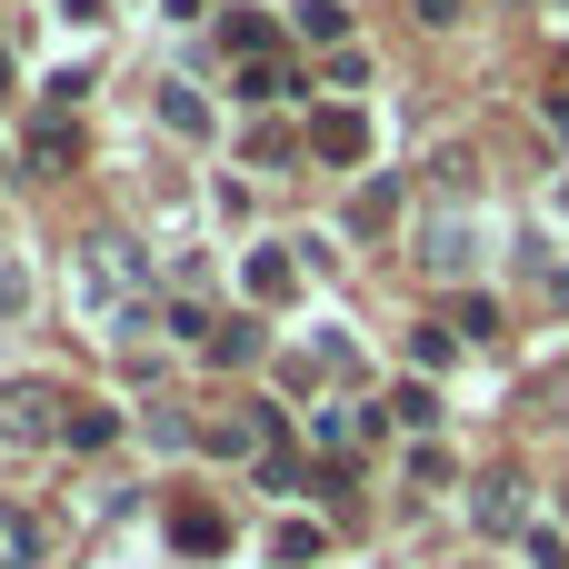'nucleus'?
<instances>
[{"label":"nucleus","mask_w":569,"mask_h":569,"mask_svg":"<svg viewBox=\"0 0 569 569\" xmlns=\"http://www.w3.org/2000/svg\"><path fill=\"white\" fill-rule=\"evenodd\" d=\"M0 430H10V440H50V430H70V420H60V400H50L40 380H10V390H0Z\"/></svg>","instance_id":"f257e3e1"},{"label":"nucleus","mask_w":569,"mask_h":569,"mask_svg":"<svg viewBox=\"0 0 569 569\" xmlns=\"http://www.w3.org/2000/svg\"><path fill=\"white\" fill-rule=\"evenodd\" d=\"M310 150H320V160H340V170H350V160H360V150H370V120H360V110H350V100H340V110H320V120H310Z\"/></svg>","instance_id":"f03ea898"},{"label":"nucleus","mask_w":569,"mask_h":569,"mask_svg":"<svg viewBox=\"0 0 569 569\" xmlns=\"http://www.w3.org/2000/svg\"><path fill=\"white\" fill-rule=\"evenodd\" d=\"M300 290V260L290 250H250V300H290Z\"/></svg>","instance_id":"7ed1b4c3"},{"label":"nucleus","mask_w":569,"mask_h":569,"mask_svg":"<svg viewBox=\"0 0 569 569\" xmlns=\"http://www.w3.org/2000/svg\"><path fill=\"white\" fill-rule=\"evenodd\" d=\"M160 120H170L180 140H200V130H210V100H200V90H180V80H160Z\"/></svg>","instance_id":"20e7f679"},{"label":"nucleus","mask_w":569,"mask_h":569,"mask_svg":"<svg viewBox=\"0 0 569 569\" xmlns=\"http://www.w3.org/2000/svg\"><path fill=\"white\" fill-rule=\"evenodd\" d=\"M70 150H80V130H70V110H50V120L30 130V170H60Z\"/></svg>","instance_id":"39448f33"},{"label":"nucleus","mask_w":569,"mask_h":569,"mask_svg":"<svg viewBox=\"0 0 569 569\" xmlns=\"http://www.w3.org/2000/svg\"><path fill=\"white\" fill-rule=\"evenodd\" d=\"M170 540H180V550H220L230 530H220V510H200V500H180V510H170Z\"/></svg>","instance_id":"423d86ee"},{"label":"nucleus","mask_w":569,"mask_h":569,"mask_svg":"<svg viewBox=\"0 0 569 569\" xmlns=\"http://www.w3.org/2000/svg\"><path fill=\"white\" fill-rule=\"evenodd\" d=\"M200 350H210L220 370H240V360H260V320H230V330H210Z\"/></svg>","instance_id":"0eeeda50"},{"label":"nucleus","mask_w":569,"mask_h":569,"mask_svg":"<svg viewBox=\"0 0 569 569\" xmlns=\"http://www.w3.org/2000/svg\"><path fill=\"white\" fill-rule=\"evenodd\" d=\"M480 520H490V530H520V480H510V470L480 480Z\"/></svg>","instance_id":"6e6552de"},{"label":"nucleus","mask_w":569,"mask_h":569,"mask_svg":"<svg viewBox=\"0 0 569 569\" xmlns=\"http://www.w3.org/2000/svg\"><path fill=\"white\" fill-rule=\"evenodd\" d=\"M300 30H310L320 50H340V40H350V10H340V0H310V10H300Z\"/></svg>","instance_id":"1a4fd4ad"},{"label":"nucleus","mask_w":569,"mask_h":569,"mask_svg":"<svg viewBox=\"0 0 569 569\" xmlns=\"http://www.w3.org/2000/svg\"><path fill=\"white\" fill-rule=\"evenodd\" d=\"M280 90H290V70H280V60H240V100H250V110H260V100H280Z\"/></svg>","instance_id":"9d476101"},{"label":"nucleus","mask_w":569,"mask_h":569,"mask_svg":"<svg viewBox=\"0 0 569 569\" xmlns=\"http://www.w3.org/2000/svg\"><path fill=\"white\" fill-rule=\"evenodd\" d=\"M60 440H70V450H110V440H120V420H110V410H70V430H60Z\"/></svg>","instance_id":"9b49d317"},{"label":"nucleus","mask_w":569,"mask_h":569,"mask_svg":"<svg viewBox=\"0 0 569 569\" xmlns=\"http://www.w3.org/2000/svg\"><path fill=\"white\" fill-rule=\"evenodd\" d=\"M270 550H280V569H310V560H320V520H290Z\"/></svg>","instance_id":"f8f14e48"},{"label":"nucleus","mask_w":569,"mask_h":569,"mask_svg":"<svg viewBox=\"0 0 569 569\" xmlns=\"http://www.w3.org/2000/svg\"><path fill=\"white\" fill-rule=\"evenodd\" d=\"M390 210H400V190H390V180H370V190H360V200H350V230H380V220H390Z\"/></svg>","instance_id":"ddd939ff"},{"label":"nucleus","mask_w":569,"mask_h":569,"mask_svg":"<svg viewBox=\"0 0 569 569\" xmlns=\"http://www.w3.org/2000/svg\"><path fill=\"white\" fill-rule=\"evenodd\" d=\"M230 50H240V60H270V20L240 10V20H230Z\"/></svg>","instance_id":"4468645a"},{"label":"nucleus","mask_w":569,"mask_h":569,"mask_svg":"<svg viewBox=\"0 0 569 569\" xmlns=\"http://www.w3.org/2000/svg\"><path fill=\"white\" fill-rule=\"evenodd\" d=\"M390 420H410V430H430V420H440V400H430V390L410 380V390H390Z\"/></svg>","instance_id":"2eb2a0df"},{"label":"nucleus","mask_w":569,"mask_h":569,"mask_svg":"<svg viewBox=\"0 0 569 569\" xmlns=\"http://www.w3.org/2000/svg\"><path fill=\"white\" fill-rule=\"evenodd\" d=\"M420 260H430V270H460V260H470V250H460V220H440V230H430V250H420Z\"/></svg>","instance_id":"dca6fc26"},{"label":"nucleus","mask_w":569,"mask_h":569,"mask_svg":"<svg viewBox=\"0 0 569 569\" xmlns=\"http://www.w3.org/2000/svg\"><path fill=\"white\" fill-rule=\"evenodd\" d=\"M460 10H470V0H420V20H430V30H450Z\"/></svg>","instance_id":"f3484780"},{"label":"nucleus","mask_w":569,"mask_h":569,"mask_svg":"<svg viewBox=\"0 0 569 569\" xmlns=\"http://www.w3.org/2000/svg\"><path fill=\"white\" fill-rule=\"evenodd\" d=\"M550 130H560V140H569V80H560V90H550Z\"/></svg>","instance_id":"a211bd4d"},{"label":"nucleus","mask_w":569,"mask_h":569,"mask_svg":"<svg viewBox=\"0 0 569 569\" xmlns=\"http://www.w3.org/2000/svg\"><path fill=\"white\" fill-rule=\"evenodd\" d=\"M10 310H20V280H10V270H0V320H10Z\"/></svg>","instance_id":"6ab92c4d"},{"label":"nucleus","mask_w":569,"mask_h":569,"mask_svg":"<svg viewBox=\"0 0 569 569\" xmlns=\"http://www.w3.org/2000/svg\"><path fill=\"white\" fill-rule=\"evenodd\" d=\"M60 10H70V20H100V0H60Z\"/></svg>","instance_id":"aec40b11"},{"label":"nucleus","mask_w":569,"mask_h":569,"mask_svg":"<svg viewBox=\"0 0 569 569\" xmlns=\"http://www.w3.org/2000/svg\"><path fill=\"white\" fill-rule=\"evenodd\" d=\"M170 10H180V20H190V10H200V0H170Z\"/></svg>","instance_id":"412c9836"},{"label":"nucleus","mask_w":569,"mask_h":569,"mask_svg":"<svg viewBox=\"0 0 569 569\" xmlns=\"http://www.w3.org/2000/svg\"><path fill=\"white\" fill-rule=\"evenodd\" d=\"M0 100H10V60H0Z\"/></svg>","instance_id":"4be33fe9"}]
</instances>
